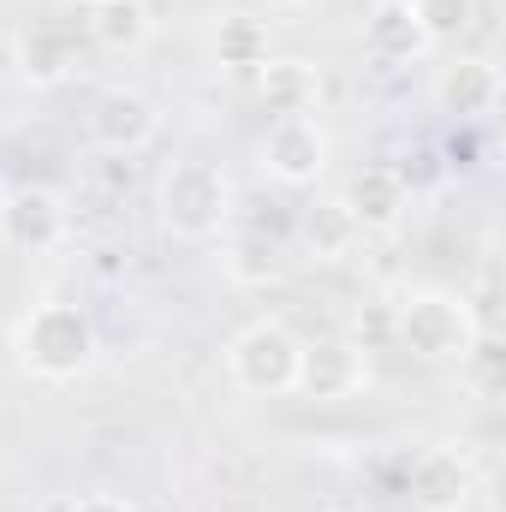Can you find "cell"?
<instances>
[{
	"label": "cell",
	"instance_id": "obj_17",
	"mask_svg": "<svg viewBox=\"0 0 506 512\" xmlns=\"http://www.w3.org/2000/svg\"><path fill=\"white\" fill-rule=\"evenodd\" d=\"M84 30L102 54H137L155 36V12H149V0H102V6H90Z\"/></svg>",
	"mask_w": 506,
	"mask_h": 512
},
{
	"label": "cell",
	"instance_id": "obj_18",
	"mask_svg": "<svg viewBox=\"0 0 506 512\" xmlns=\"http://www.w3.org/2000/svg\"><path fill=\"white\" fill-rule=\"evenodd\" d=\"M268 54H274V42H268V24H262V18L227 12V18L215 24V60H221L227 72H256Z\"/></svg>",
	"mask_w": 506,
	"mask_h": 512
},
{
	"label": "cell",
	"instance_id": "obj_23",
	"mask_svg": "<svg viewBox=\"0 0 506 512\" xmlns=\"http://www.w3.org/2000/svg\"><path fill=\"white\" fill-rule=\"evenodd\" d=\"M268 6H280V12H298V6H310V0H268Z\"/></svg>",
	"mask_w": 506,
	"mask_h": 512
},
{
	"label": "cell",
	"instance_id": "obj_25",
	"mask_svg": "<svg viewBox=\"0 0 506 512\" xmlns=\"http://www.w3.org/2000/svg\"><path fill=\"white\" fill-rule=\"evenodd\" d=\"M322 512H340V507H322Z\"/></svg>",
	"mask_w": 506,
	"mask_h": 512
},
{
	"label": "cell",
	"instance_id": "obj_8",
	"mask_svg": "<svg viewBox=\"0 0 506 512\" xmlns=\"http://www.w3.org/2000/svg\"><path fill=\"white\" fill-rule=\"evenodd\" d=\"M155 131H161V108L143 90H102L90 108V143L102 155H137L155 143Z\"/></svg>",
	"mask_w": 506,
	"mask_h": 512
},
{
	"label": "cell",
	"instance_id": "obj_7",
	"mask_svg": "<svg viewBox=\"0 0 506 512\" xmlns=\"http://www.w3.org/2000/svg\"><path fill=\"white\" fill-rule=\"evenodd\" d=\"M405 495L417 512H465L477 495V471L459 447H423L405 465Z\"/></svg>",
	"mask_w": 506,
	"mask_h": 512
},
{
	"label": "cell",
	"instance_id": "obj_13",
	"mask_svg": "<svg viewBox=\"0 0 506 512\" xmlns=\"http://www.w3.org/2000/svg\"><path fill=\"white\" fill-rule=\"evenodd\" d=\"M340 203L352 209V221H358L364 233H393V227L405 221V209H411V191H405V179H399L387 161H376V167H358V173L346 179Z\"/></svg>",
	"mask_w": 506,
	"mask_h": 512
},
{
	"label": "cell",
	"instance_id": "obj_12",
	"mask_svg": "<svg viewBox=\"0 0 506 512\" xmlns=\"http://www.w3.org/2000/svg\"><path fill=\"white\" fill-rule=\"evenodd\" d=\"M256 96L274 120H310L322 102V66H310L298 54H268L256 66Z\"/></svg>",
	"mask_w": 506,
	"mask_h": 512
},
{
	"label": "cell",
	"instance_id": "obj_1",
	"mask_svg": "<svg viewBox=\"0 0 506 512\" xmlns=\"http://www.w3.org/2000/svg\"><path fill=\"white\" fill-rule=\"evenodd\" d=\"M96 352L102 346H96V322L84 304L48 298L18 322V364L42 382H78L96 364Z\"/></svg>",
	"mask_w": 506,
	"mask_h": 512
},
{
	"label": "cell",
	"instance_id": "obj_16",
	"mask_svg": "<svg viewBox=\"0 0 506 512\" xmlns=\"http://www.w3.org/2000/svg\"><path fill=\"white\" fill-rule=\"evenodd\" d=\"M358 239H364V227L352 221V209L340 197H322L298 215V245H304L310 262H346L358 251Z\"/></svg>",
	"mask_w": 506,
	"mask_h": 512
},
{
	"label": "cell",
	"instance_id": "obj_3",
	"mask_svg": "<svg viewBox=\"0 0 506 512\" xmlns=\"http://www.w3.org/2000/svg\"><path fill=\"white\" fill-rule=\"evenodd\" d=\"M477 334L483 328H477L471 304L453 298V292H435L429 286V292H411V298L393 304V346H405L423 364H459Z\"/></svg>",
	"mask_w": 506,
	"mask_h": 512
},
{
	"label": "cell",
	"instance_id": "obj_9",
	"mask_svg": "<svg viewBox=\"0 0 506 512\" xmlns=\"http://www.w3.org/2000/svg\"><path fill=\"white\" fill-rule=\"evenodd\" d=\"M328 167V131L316 120H274L262 137V173L274 185H316Z\"/></svg>",
	"mask_w": 506,
	"mask_h": 512
},
{
	"label": "cell",
	"instance_id": "obj_22",
	"mask_svg": "<svg viewBox=\"0 0 506 512\" xmlns=\"http://www.w3.org/2000/svg\"><path fill=\"white\" fill-rule=\"evenodd\" d=\"M60 512H131V501H120V495H84V501H66Z\"/></svg>",
	"mask_w": 506,
	"mask_h": 512
},
{
	"label": "cell",
	"instance_id": "obj_24",
	"mask_svg": "<svg viewBox=\"0 0 506 512\" xmlns=\"http://www.w3.org/2000/svg\"><path fill=\"white\" fill-rule=\"evenodd\" d=\"M72 6H84V12H90V6H102V0H72Z\"/></svg>",
	"mask_w": 506,
	"mask_h": 512
},
{
	"label": "cell",
	"instance_id": "obj_21",
	"mask_svg": "<svg viewBox=\"0 0 506 512\" xmlns=\"http://www.w3.org/2000/svg\"><path fill=\"white\" fill-rule=\"evenodd\" d=\"M352 340H358L364 352L393 346V304H364V310H358V322H352Z\"/></svg>",
	"mask_w": 506,
	"mask_h": 512
},
{
	"label": "cell",
	"instance_id": "obj_14",
	"mask_svg": "<svg viewBox=\"0 0 506 512\" xmlns=\"http://www.w3.org/2000/svg\"><path fill=\"white\" fill-rule=\"evenodd\" d=\"M429 48V30L417 18L411 0H376L370 18H364V54L381 60V66H405Z\"/></svg>",
	"mask_w": 506,
	"mask_h": 512
},
{
	"label": "cell",
	"instance_id": "obj_10",
	"mask_svg": "<svg viewBox=\"0 0 506 512\" xmlns=\"http://www.w3.org/2000/svg\"><path fill=\"white\" fill-rule=\"evenodd\" d=\"M429 96H435V108L453 114L459 126H477V120L501 102V72H495V60H483V54H453L447 66H435Z\"/></svg>",
	"mask_w": 506,
	"mask_h": 512
},
{
	"label": "cell",
	"instance_id": "obj_19",
	"mask_svg": "<svg viewBox=\"0 0 506 512\" xmlns=\"http://www.w3.org/2000/svg\"><path fill=\"white\" fill-rule=\"evenodd\" d=\"M459 382L471 387L477 399H501L506 387V352L495 334H477L471 346H465V358H459Z\"/></svg>",
	"mask_w": 506,
	"mask_h": 512
},
{
	"label": "cell",
	"instance_id": "obj_4",
	"mask_svg": "<svg viewBox=\"0 0 506 512\" xmlns=\"http://www.w3.org/2000/svg\"><path fill=\"white\" fill-rule=\"evenodd\" d=\"M298 334L286 328V322H274V316H262L251 328H239L233 340H227V382L239 387V393H251V399H280V393H292L298 382Z\"/></svg>",
	"mask_w": 506,
	"mask_h": 512
},
{
	"label": "cell",
	"instance_id": "obj_11",
	"mask_svg": "<svg viewBox=\"0 0 506 512\" xmlns=\"http://www.w3.org/2000/svg\"><path fill=\"white\" fill-rule=\"evenodd\" d=\"M12 66H18V78H24V84H36V90L66 84V78H72V66H78L72 30H66L60 18H30V24L18 30V42H12Z\"/></svg>",
	"mask_w": 506,
	"mask_h": 512
},
{
	"label": "cell",
	"instance_id": "obj_2",
	"mask_svg": "<svg viewBox=\"0 0 506 512\" xmlns=\"http://www.w3.org/2000/svg\"><path fill=\"white\" fill-rule=\"evenodd\" d=\"M227 221H233V185L215 161L185 155L161 173V227L179 245H209V239H221Z\"/></svg>",
	"mask_w": 506,
	"mask_h": 512
},
{
	"label": "cell",
	"instance_id": "obj_6",
	"mask_svg": "<svg viewBox=\"0 0 506 512\" xmlns=\"http://www.w3.org/2000/svg\"><path fill=\"white\" fill-rule=\"evenodd\" d=\"M370 387V352L346 334H328V340H304L298 346V382L292 393L316 399V405H340L352 393Z\"/></svg>",
	"mask_w": 506,
	"mask_h": 512
},
{
	"label": "cell",
	"instance_id": "obj_15",
	"mask_svg": "<svg viewBox=\"0 0 506 512\" xmlns=\"http://www.w3.org/2000/svg\"><path fill=\"white\" fill-rule=\"evenodd\" d=\"M286 268H292V239L274 227H239L227 239V274L239 286H274L286 280Z\"/></svg>",
	"mask_w": 506,
	"mask_h": 512
},
{
	"label": "cell",
	"instance_id": "obj_20",
	"mask_svg": "<svg viewBox=\"0 0 506 512\" xmlns=\"http://www.w3.org/2000/svg\"><path fill=\"white\" fill-rule=\"evenodd\" d=\"M411 6H417V18H423L429 42L465 36V30H471V18H477V0H411Z\"/></svg>",
	"mask_w": 506,
	"mask_h": 512
},
{
	"label": "cell",
	"instance_id": "obj_5",
	"mask_svg": "<svg viewBox=\"0 0 506 512\" xmlns=\"http://www.w3.org/2000/svg\"><path fill=\"white\" fill-rule=\"evenodd\" d=\"M72 209L54 185H12L0 197V245L18 256H48L66 245Z\"/></svg>",
	"mask_w": 506,
	"mask_h": 512
}]
</instances>
